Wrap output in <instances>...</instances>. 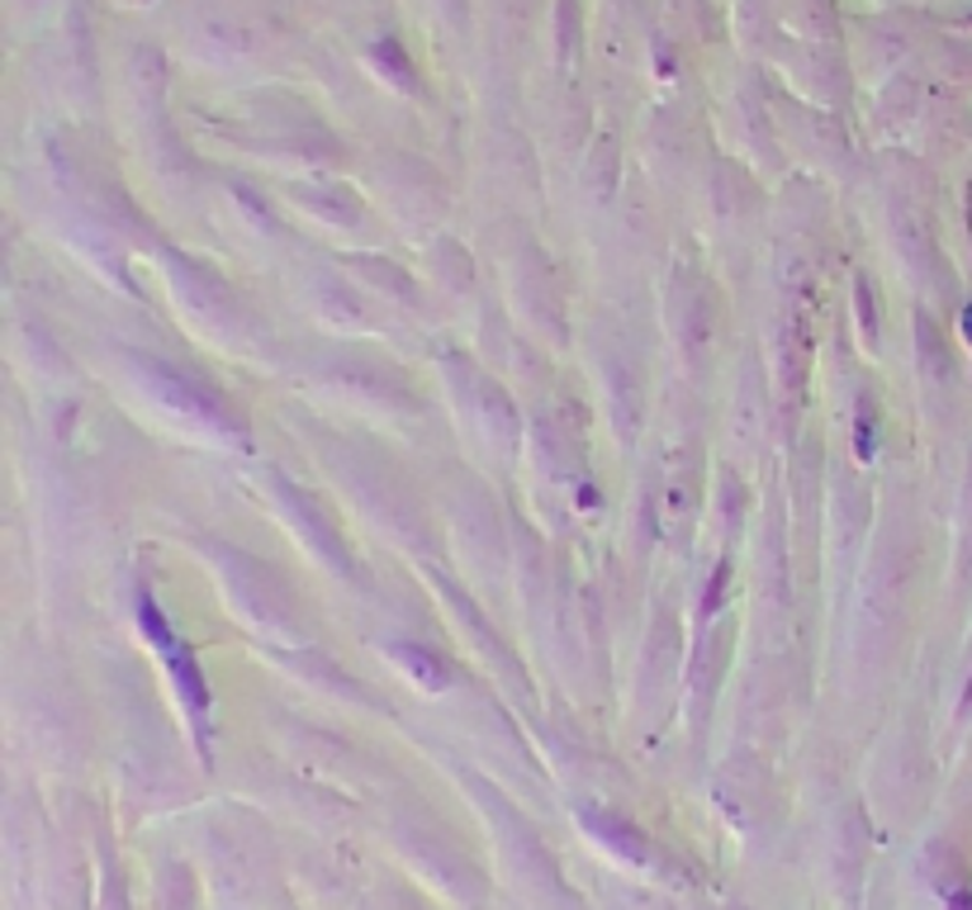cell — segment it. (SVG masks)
<instances>
[{
    "mask_svg": "<svg viewBox=\"0 0 972 910\" xmlns=\"http://www.w3.org/2000/svg\"><path fill=\"white\" fill-rule=\"evenodd\" d=\"M963 332H968V342H972V309L963 313Z\"/></svg>",
    "mask_w": 972,
    "mask_h": 910,
    "instance_id": "cell-4",
    "label": "cell"
},
{
    "mask_svg": "<svg viewBox=\"0 0 972 910\" xmlns=\"http://www.w3.org/2000/svg\"><path fill=\"white\" fill-rule=\"evenodd\" d=\"M394 660L404 664L418 683H427V688H446V664L437 660L432 650H423V645H418V650H413V645H394Z\"/></svg>",
    "mask_w": 972,
    "mask_h": 910,
    "instance_id": "cell-2",
    "label": "cell"
},
{
    "mask_svg": "<svg viewBox=\"0 0 972 910\" xmlns=\"http://www.w3.org/2000/svg\"><path fill=\"white\" fill-rule=\"evenodd\" d=\"M588 829H598V839L612 844V849H617L621 858H631V864H645V858H650V844L635 835L631 825H621V821H612V816H588Z\"/></svg>",
    "mask_w": 972,
    "mask_h": 910,
    "instance_id": "cell-1",
    "label": "cell"
},
{
    "mask_svg": "<svg viewBox=\"0 0 972 910\" xmlns=\"http://www.w3.org/2000/svg\"><path fill=\"white\" fill-rule=\"evenodd\" d=\"M949 910H972V897H953V901H949Z\"/></svg>",
    "mask_w": 972,
    "mask_h": 910,
    "instance_id": "cell-3",
    "label": "cell"
}]
</instances>
